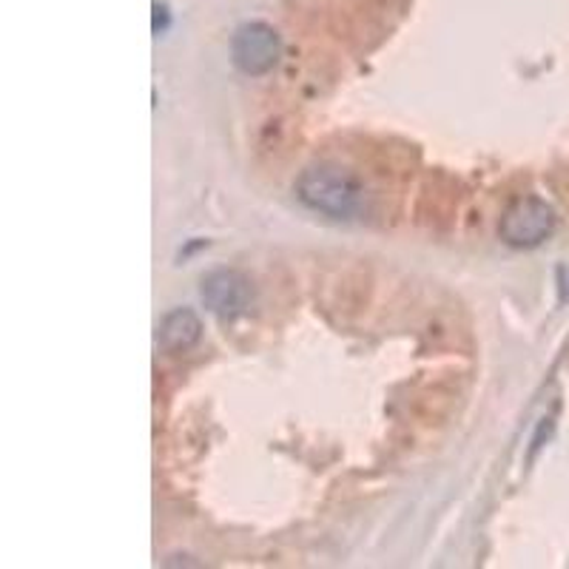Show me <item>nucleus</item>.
<instances>
[{"mask_svg": "<svg viewBox=\"0 0 569 569\" xmlns=\"http://www.w3.org/2000/svg\"><path fill=\"white\" fill-rule=\"evenodd\" d=\"M203 336V322L191 307H177L171 314L162 316L160 330H157V342L166 353H185L199 342Z\"/></svg>", "mask_w": 569, "mask_h": 569, "instance_id": "39448f33", "label": "nucleus"}, {"mask_svg": "<svg viewBox=\"0 0 569 569\" xmlns=\"http://www.w3.org/2000/svg\"><path fill=\"white\" fill-rule=\"evenodd\" d=\"M296 197L311 211L330 219H353L365 211V185L353 171L334 162L305 168L296 180Z\"/></svg>", "mask_w": 569, "mask_h": 569, "instance_id": "f257e3e1", "label": "nucleus"}, {"mask_svg": "<svg viewBox=\"0 0 569 569\" xmlns=\"http://www.w3.org/2000/svg\"><path fill=\"white\" fill-rule=\"evenodd\" d=\"M282 58V40L277 29L265 21L242 23L231 37V60L242 74L259 77L268 74Z\"/></svg>", "mask_w": 569, "mask_h": 569, "instance_id": "7ed1b4c3", "label": "nucleus"}, {"mask_svg": "<svg viewBox=\"0 0 569 569\" xmlns=\"http://www.w3.org/2000/svg\"><path fill=\"white\" fill-rule=\"evenodd\" d=\"M199 293H203L205 307L219 319H237L251 305V282L242 277L240 270L231 268H217L205 274Z\"/></svg>", "mask_w": 569, "mask_h": 569, "instance_id": "20e7f679", "label": "nucleus"}, {"mask_svg": "<svg viewBox=\"0 0 569 569\" xmlns=\"http://www.w3.org/2000/svg\"><path fill=\"white\" fill-rule=\"evenodd\" d=\"M555 231V211L541 197H521L504 211L498 237L510 249H535Z\"/></svg>", "mask_w": 569, "mask_h": 569, "instance_id": "f03ea898", "label": "nucleus"}]
</instances>
